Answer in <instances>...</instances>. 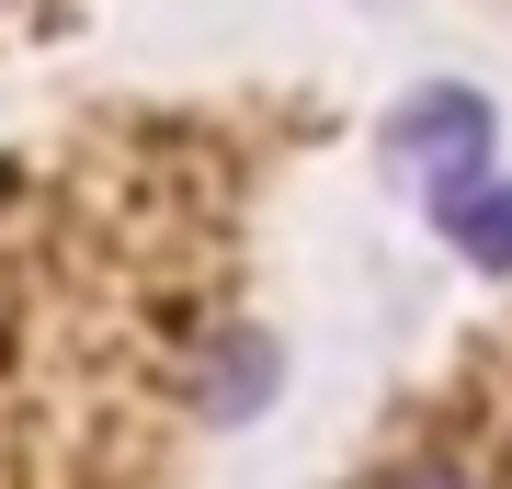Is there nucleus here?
<instances>
[{"label": "nucleus", "instance_id": "obj_1", "mask_svg": "<svg viewBox=\"0 0 512 489\" xmlns=\"http://www.w3.org/2000/svg\"><path fill=\"white\" fill-rule=\"evenodd\" d=\"M387 148H399V160H421L433 182L490 171V103H478V91H421L399 126H387Z\"/></svg>", "mask_w": 512, "mask_h": 489}, {"label": "nucleus", "instance_id": "obj_2", "mask_svg": "<svg viewBox=\"0 0 512 489\" xmlns=\"http://www.w3.org/2000/svg\"><path fill=\"white\" fill-rule=\"evenodd\" d=\"M433 228L456 239L478 273H512V171H456V182H433Z\"/></svg>", "mask_w": 512, "mask_h": 489}, {"label": "nucleus", "instance_id": "obj_3", "mask_svg": "<svg viewBox=\"0 0 512 489\" xmlns=\"http://www.w3.org/2000/svg\"><path fill=\"white\" fill-rule=\"evenodd\" d=\"M262 399H274V342H262V330H228V342L205 353V410H217V421H251Z\"/></svg>", "mask_w": 512, "mask_h": 489}, {"label": "nucleus", "instance_id": "obj_4", "mask_svg": "<svg viewBox=\"0 0 512 489\" xmlns=\"http://www.w3.org/2000/svg\"><path fill=\"white\" fill-rule=\"evenodd\" d=\"M399 489H467V478H456V467H410Z\"/></svg>", "mask_w": 512, "mask_h": 489}]
</instances>
